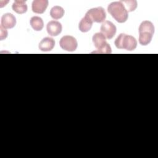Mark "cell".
<instances>
[{
    "label": "cell",
    "instance_id": "cell-1",
    "mask_svg": "<svg viewBox=\"0 0 158 158\" xmlns=\"http://www.w3.org/2000/svg\"><path fill=\"white\" fill-rule=\"evenodd\" d=\"M107 11L118 23H124L128 19V11L121 1L109 4L107 7Z\"/></svg>",
    "mask_w": 158,
    "mask_h": 158
},
{
    "label": "cell",
    "instance_id": "cell-2",
    "mask_svg": "<svg viewBox=\"0 0 158 158\" xmlns=\"http://www.w3.org/2000/svg\"><path fill=\"white\" fill-rule=\"evenodd\" d=\"M115 45L118 49L133 51L137 46V41L135 37L125 33H120L115 41Z\"/></svg>",
    "mask_w": 158,
    "mask_h": 158
},
{
    "label": "cell",
    "instance_id": "cell-3",
    "mask_svg": "<svg viewBox=\"0 0 158 158\" xmlns=\"http://www.w3.org/2000/svg\"><path fill=\"white\" fill-rule=\"evenodd\" d=\"M92 40L95 48L99 53H111V48L107 43L105 36L101 33H96L93 36Z\"/></svg>",
    "mask_w": 158,
    "mask_h": 158
},
{
    "label": "cell",
    "instance_id": "cell-4",
    "mask_svg": "<svg viewBox=\"0 0 158 158\" xmlns=\"http://www.w3.org/2000/svg\"><path fill=\"white\" fill-rule=\"evenodd\" d=\"M85 16L88 17L93 22H104L106 17V13L101 7L92 8L87 11Z\"/></svg>",
    "mask_w": 158,
    "mask_h": 158
},
{
    "label": "cell",
    "instance_id": "cell-5",
    "mask_svg": "<svg viewBox=\"0 0 158 158\" xmlns=\"http://www.w3.org/2000/svg\"><path fill=\"white\" fill-rule=\"evenodd\" d=\"M59 44L62 49L67 51H74L78 46L77 40L73 36L70 35L62 37L59 41Z\"/></svg>",
    "mask_w": 158,
    "mask_h": 158
},
{
    "label": "cell",
    "instance_id": "cell-6",
    "mask_svg": "<svg viewBox=\"0 0 158 158\" xmlns=\"http://www.w3.org/2000/svg\"><path fill=\"white\" fill-rule=\"evenodd\" d=\"M117 28L115 25L110 21H104L101 27V33L107 39H112L116 33Z\"/></svg>",
    "mask_w": 158,
    "mask_h": 158
},
{
    "label": "cell",
    "instance_id": "cell-7",
    "mask_svg": "<svg viewBox=\"0 0 158 158\" xmlns=\"http://www.w3.org/2000/svg\"><path fill=\"white\" fill-rule=\"evenodd\" d=\"M62 27L61 23L56 20H51L48 23L46 30L48 34L52 36L59 35L62 31Z\"/></svg>",
    "mask_w": 158,
    "mask_h": 158
},
{
    "label": "cell",
    "instance_id": "cell-8",
    "mask_svg": "<svg viewBox=\"0 0 158 158\" xmlns=\"http://www.w3.org/2000/svg\"><path fill=\"white\" fill-rule=\"evenodd\" d=\"M16 24L15 16L10 13H6L1 17V26L5 29L12 28Z\"/></svg>",
    "mask_w": 158,
    "mask_h": 158
},
{
    "label": "cell",
    "instance_id": "cell-9",
    "mask_svg": "<svg viewBox=\"0 0 158 158\" xmlns=\"http://www.w3.org/2000/svg\"><path fill=\"white\" fill-rule=\"evenodd\" d=\"M47 0H35L32 2V10L36 14H43L48 6Z\"/></svg>",
    "mask_w": 158,
    "mask_h": 158
},
{
    "label": "cell",
    "instance_id": "cell-10",
    "mask_svg": "<svg viewBox=\"0 0 158 158\" xmlns=\"http://www.w3.org/2000/svg\"><path fill=\"white\" fill-rule=\"evenodd\" d=\"M55 46V41L52 38H44L39 44V49L42 51H49L53 49Z\"/></svg>",
    "mask_w": 158,
    "mask_h": 158
},
{
    "label": "cell",
    "instance_id": "cell-11",
    "mask_svg": "<svg viewBox=\"0 0 158 158\" xmlns=\"http://www.w3.org/2000/svg\"><path fill=\"white\" fill-rule=\"evenodd\" d=\"M12 7L13 10L19 14L25 13L28 9L25 1H15Z\"/></svg>",
    "mask_w": 158,
    "mask_h": 158
},
{
    "label": "cell",
    "instance_id": "cell-12",
    "mask_svg": "<svg viewBox=\"0 0 158 158\" xmlns=\"http://www.w3.org/2000/svg\"><path fill=\"white\" fill-rule=\"evenodd\" d=\"M93 22L87 17L85 16L80 22L78 25L79 30L81 32H87L90 30L92 27Z\"/></svg>",
    "mask_w": 158,
    "mask_h": 158
},
{
    "label": "cell",
    "instance_id": "cell-13",
    "mask_svg": "<svg viewBox=\"0 0 158 158\" xmlns=\"http://www.w3.org/2000/svg\"><path fill=\"white\" fill-rule=\"evenodd\" d=\"M30 22L31 27L35 31H41L44 27V22L43 19L38 16L32 17L30 19Z\"/></svg>",
    "mask_w": 158,
    "mask_h": 158
},
{
    "label": "cell",
    "instance_id": "cell-14",
    "mask_svg": "<svg viewBox=\"0 0 158 158\" xmlns=\"http://www.w3.org/2000/svg\"><path fill=\"white\" fill-rule=\"evenodd\" d=\"M141 32H149L154 34V26L153 23L148 20H144L142 22L139 27V33Z\"/></svg>",
    "mask_w": 158,
    "mask_h": 158
},
{
    "label": "cell",
    "instance_id": "cell-15",
    "mask_svg": "<svg viewBox=\"0 0 158 158\" xmlns=\"http://www.w3.org/2000/svg\"><path fill=\"white\" fill-rule=\"evenodd\" d=\"M64 9L62 7L59 6H55L51 9L50 15L52 19L57 20L64 16Z\"/></svg>",
    "mask_w": 158,
    "mask_h": 158
},
{
    "label": "cell",
    "instance_id": "cell-16",
    "mask_svg": "<svg viewBox=\"0 0 158 158\" xmlns=\"http://www.w3.org/2000/svg\"><path fill=\"white\" fill-rule=\"evenodd\" d=\"M152 33L149 32H141L139 35V43L143 46L148 45L152 40Z\"/></svg>",
    "mask_w": 158,
    "mask_h": 158
},
{
    "label": "cell",
    "instance_id": "cell-17",
    "mask_svg": "<svg viewBox=\"0 0 158 158\" xmlns=\"http://www.w3.org/2000/svg\"><path fill=\"white\" fill-rule=\"evenodd\" d=\"M121 1L123 4L128 12L134 11L137 7L136 1Z\"/></svg>",
    "mask_w": 158,
    "mask_h": 158
},
{
    "label": "cell",
    "instance_id": "cell-18",
    "mask_svg": "<svg viewBox=\"0 0 158 158\" xmlns=\"http://www.w3.org/2000/svg\"><path fill=\"white\" fill-rule=\"evenodd\" d=\"M0 38H1V40H3L4 39L6 38L8 35L7 31L6 30V29H5L4 28H3L1 25L0 27Z\"/></svg>",
    "mask_w": 158,
    "mask_h": 158
}]
</instances>
